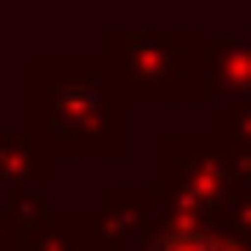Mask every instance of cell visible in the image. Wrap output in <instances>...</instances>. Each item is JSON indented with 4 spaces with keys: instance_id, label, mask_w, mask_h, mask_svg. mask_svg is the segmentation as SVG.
<instances>
[{
    "instance_id": "obj_1",
    "label": "cell",
    "mask_w": 251,
    "mask_h": 251,
    "mask_svg": "<svg viewBox=\"0 0 251 251\" xmlns=\"http://www.w3.org/2000/svg\"><path fill=\"white\" fill-rule=\"evenodd\" d=\"M160 251H234V246H223V240H205V234H172Z\"/></svg>"
}]
</instances>
